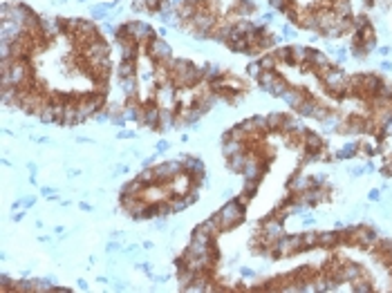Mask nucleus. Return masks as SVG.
<instances>
[{"instance_id": "nucleus-20", "label": "nucleus", "mask_w": 392, "mask_h": 293, "mask_svg": "<svg viewBox=\"0 0 392 293\" xmlns=\"http://www.w3.org/2000/svg\"><path fill=\"white\" fill-rule=\"evenodd\" d=\"M247 150V143H242V141H235V139H224V143H222V155L227 157H233V155H238V153H244Z\"/></svg>"}, {"instance_id": "nucleus-43", "label": "nucleus", "mask_w": 392, "mask_h": 293, "mask_svg": "<svg viewBox=\"0 0 392 293\" xmlns=\"http://www.w3.org/2000/svg\"><path fill=\"white\" fill-rule=\"evenodd\" d=\"M267 3H269L271 7H274V9H278V12H280V9H282V7H285V5H287V0H267Z\"/></svg>"}, {"instance_id": "nucleus-16", "label": "nucleus", "mask_w": 392, "mask_h": 293, "mask_svg": "<svg viewBox=\"0 0 392 293\" xmlns=\"http://www.w3.org/2000/svg\"><path fill=\"white\" fill-rule=\"evenodd\" d=\"M357 278H361V266L359 264H345L343 269H338V273H336L338 282H354Z\"/></svg>"}, {"instance_id": "nucleus-5", "label": "nucleus", "mask_w": 392, "mask_h": 293, "mask_svg": "<svg viewBox=\"0 0 392 293\" xmlns=\"http://www.w3.org/2000/svg\"><path fill=\"white\" fill-rule=\"evenodd\" d=\"M146 52H148V59L153 63H164L166 59L172 56V47L164 38H159V36H155V38H150L146 43Z\"/></svg>"}, {"instance_id": "nucleus-50", "label": "nucleus", "mask_w": 392, "mask_h": 293, "mask_svg": "<svg viewBox=\"0 0 392 293\" xmlns=\"http://www.w3.org/2000/svg\"><path fill=\"white\" fill-rule=\"evenodd\" d=\"M23 215H25V213H16V215H14V222H20V219H23Z\"/></svg>"}, {"instance_id": "nucleus-39", "label": "nucleus", "mask_w": 392, "mask_h": 293, "mask_svg": "<svg viewBox=\"0 0 392 293\" xmlns=\"http://www.w3.org/2000/svg\"><path fill=\"white\" fill-rule=\"evenodd\" d=\"M263 67H260V63L258 61H253V63H249V65H247V74L249 76H253V78H258L260 74H263Z\"/></svg>"}, {"instance_id": "nucleus-10", "label": "nucleus", "mask_w": 392, "mask_h": 293, "mask_svg": "<svg viewBox=\"0 0 392 293\" xmlns=\"http://www.w3.org/2000/svg\"><path fill=\"white\" fill-rule=\"evenodd\" d=\"M81 52H83V59H85V61L103 59V56H110V45L103 38H97V40H92L90 45L83 47Z\"/></svg>"}, {"instance_id": "nucleus-29", "label": "nucleus", "mask_w": 392, "mask_h": 293, "mask_svg": "<svg viewBox=\"0 0 392 293\" xmlns=\"http://www.w3.org/2000/svg\"><path fill=\"white\" fill-rule=\"evenodd\" d=\"M287 117L280 112H271L267 114V123H269V130H282V125H285Z\"/></svg>"}, {"instance_id": "nucleus-11", "label": "nucleus", "mask_w": 392, "mask_h": 293, "mask_svg": "<svg viewBox=\"0 0 392 293\" xmlns=\"http://www.w3.org/2000/svg\"><path fill=\"white\" fill-rule=\"evenodd\" d=\"M282 231H285V228H282V219H280V217H269V219H267V222L263 224V237H265L267 244H269V242L274 244L276 239L280 237V235H285Z\"/></svg>"}, {"instance_id": "nucleus-18", "label": "nucleus", "mask_w": 392, "mask_h": 293, "mask_svg": "<svg viewBox=\"0 0 392 293\" xmlns=\"http://www.w3.org/2000/svg\"><path fill=\"white\" fill-rule=\"evenodd\" d=\"M144 184L135 177V179H130V181H125V184L121 186V197H141V192H144Z\"/></svg>"}, {"instance_id": "nucleus-45", "label": "nucleus", "mask_w": 392, "mask_h": 293, "mask_svg": "<svg viewBox=\"0 0 392 293\" xmlns=\"http://www.w3.org/2000/svg\"><path fill=\"white\" fill-rule=\"evenodd\" d=\"M135 137V132H130V130H121L119 132V139H133Z\"/></svg>"}, {"instance_id": "nucleus-42", "label": "nucleus", "mask_w": 392, "mask_h": 293, "mask_svg": "<svg viewBox=\"0 0 392 293\" xmlns=\"http://www.w3.org/2000/svg\"><path fill=\"white\" fill-rule=\"evenodd\" d=\"M294 27H291V25H285V27H282V36H285V38H294Z\"/></svg>"}, {"instance_id": "nucleus-38", "label": "nucleus", "mask_w": 392, "mask_h": 293, "mask_svg": "<svg viewBox=\"0 0 392 293\" xmlns=\"http://www.w3.org/2000/svg\"><path fill=\"white\" fill-rule=\"evenodd\" d=\"M161 9H164V3H161V0H146V12L159 14Z\"/></svg>"}, {"instance_id": "nucleus-48", "label": "nucleus", "mask_w": 392, "mask_h": 293, "mask_svg": "<svg viewBox=\"0 0 392 293\" xmlns=\"http://www.w3.org/2000/svg\"><path fill=\"white\" fill-rule=\"evenodd\" d=\"M52 291H54V293H67L70 289H65V286H54V289H52Z\"/></svg>"}, {"instance_id": "nucleus-25", "label": "nucleus", "mask_w": 392, "mask_h": 293, "mask_svg": "<svg viewBox=\"0 0 392 293\" xmlns=\"http://www.w3.org/2000/svg\"><path fill=\"white\" fill-rule=\"evenodd\" d=\"M227 47L231 52H235V54H244V52H251V43H249V38L247 36H240V38H235V40H229Z\"/></svg>"}, {"instance_id": "nucleus-46", "label": "nucleus", "mask_w": 392, "mask_h": 293, "mask_svg": "<svg viewBox=\"0 0 392 293\" xmlns=\"http://www.w3.org/2000/svg\"><path fill=\"white\" fill-rule=\"evenodd\" d=\"M34 204H36V197H27V200H23V206H34Z\"/></svg>"}, {"instance_id": "nucleus-9", "label": "nucleus", "mask_w": 392, "mask_h": 293, "mask_svg": "<svg viewBox=\"0 0 392 293\" xmlns=\"http://www.w3.org/2000/svg\"><path fill=\"white\" fill-rule=\"evenodd\" d=\"M121 208L128 217L135 219H144L146 208H148V202L144 197H121Z\"/></svg>"}, {"instance_id": "nucleus-49", "label": "nucleus", "mask_w": 392, "mask_h": 293, "mask_svg": "<svg viewBox=\"0 0 392 293\" xmlns=\"http://www.w3.org/2000/svg\"><path fill=\"white\" fill-rule=\"evenodd\" d=\"M370 200H379V190H370Z\"/></svg>"}, {"instance_id": "nucleus-2", "label": "nucleus", "mask_w": 392, "mask_h": 293, "mask_svg": "<svg viewBox=\"0 0 392 293\" xmlns=\"http://www.w3.org/2000/svg\"><path fill=\"white\" fill-rule=\"evenodd\" d=\"M31 78V67H29V61L27 59H14L12 67H9L7 74H0V81L3 85H25Z\"/></svg>"}, {"instance_id": "nucleus-51", "label": "nucleus", "mask_w": 392, "mask_h": 293, "mask_svg": "<svg viewBox=\"0 0 392 293\" xmlns=\"http://www.w3.org/2000/svg\"><path fill=\"white\" fill-rule=\"evenodd\" d=\"M161 3H164V5H166V3H170V0H161Z\"/></svg>"}, {"instance_id": "nucleus-7", "label": "nucleus", "mask_w": 392, "mask_h": 293, "mask_svg": "<svg viewBox=\"0 0 392 293\" xmlns=\"http://www.w3.org/2000/svg\"><path fill=\"white\" fill-rule=\"evenodd\" d=\"M125 29H128V36L133 40H137V43H148L150 38H155L157 31L150 27L148 23H141V20H128L125 23Z\"/></svg>"}, {"instance_id": "nucleus-41", "label": "nucleus", "mask_w": 392, "mask_h": 293, "mask_svg": "<svg viewBox=\"0 0 392 293\" xmlns=\"http://www.w3.org/2000/svg\"><path fill=\"white\" fill-rule=\"evenodd\" d=\"M168 148H170V143H168V141H157V145H155V150H157V153H166Z\"/></svg>"}, {"instance_id": "nucleus-32", "label": "nucleus", "mask_w": 392, "mask_h": 293, "mask_svg": "<svg viewBox=\"0 0 392 293\" xmlns=\"http://www.w3.org/2000/svg\"><path fill=\"white\" fill-rule=\"evenodd\" d=\"M276 78H278V74H276V72H263V74L258 76V83H260V87H263V90L267 92L271 87V83L276 81Z\"/></svg>"}, {"instance_id": "nucleus-17", "label": "nucleus", "mask_w": 392, "mask_h": 293, "mask_svg": "<svg viewBox=\"0 0 392 293\" xmlns=\"http://www.w3.org/2000/svg\"><path fill=\"white\" fill-rule=\"evenodd\" d=\"M354 242L361 244V247H374L376 233L372 228H359V231H354Z\"/></svg>"}, {"instance_id": "nucleus-8", "label": "nucleus", "mask_w": 392, "mask_h": 293, "mask_svg": "<svg viewBox=\"0 0 392 293\" xmlns=\"http://www.w3.org/2000/svg\"><path fill=\"white\" fill-rule=\"evenodd\" d=\"M159 114H161V106L157 101L150 99L146 106H141V117H139V125H146V128L155 130L159 128Z\"/></svg>"}, {"instance_id": "nucleus-28", "label": "nucleus", "mask_w": 392, "mask_h": 293, "mask_svg": "<svg viewBox=\"0 0 392 293\" xmlns=\"http://www.w3.org/2000/svg\"><path fill=\"white\" fill-rule=\"evenodd\" d=\"M338 125H341L338 114H327L325 119H321V128L325 130V132H338Z\"/></svg>"}, {"instance_id": "nucleus-47", "label": "nucleus", "mask_w": 392, "mask_h": 293, "mask_svg": "<svg viewBox=\"0 0 392 293\" xmlns=\"http://www.w3.org/2000/svg\"><path fill=\"white\" fill-rule=\"evenodd\" d=\"M117 249H119V244H114V242H110V244H108V249H106V251H108V253H114V251H117Z\"/></svg>"}, {"instance_id": "nucleus-30", "label": "nucleus", "mask_w": 392, "mask_h": 293, "mask_svg": "<svg viewBox=\"0 0 392 293\" xmlns=\"http://www.w3.org/2000/svg\"><path fill=\"white\" fill-rule=\"evenodd\" d=\"M260 67H263L265 72H276V65H278V59H276V54H265L258 59Z\"/></svg>"}, {"instance_id": "nucleus-34", "label": "nucleus", "mask_w": 392, "mask_h": 293, "mask_svg": "<svg viewBox=\"0 0 392 293\" xmlns=\"http://www.w3.org/2000/svg\"><path fill=\"white\" fill-rule=\"evenodd\" d=\"M359 153V143H347L345 148H341L336 153V159H350V157H354Z\"/></svg>"}, {"instance_id": "nucleus-14", "label": "nucleus", "mask_w": 392, "mask_h": 293, "mask_svg": "<svg viewBox=\"0 0 392 293\" xmlns=\"http://www.w3.org/2000/svg\"><path fill=\"white\" fill-rule=\"evenodd\" d=\"M314 184H312V177H305V175H296L294 179H289V184H287V188H289L294 195H300V192H305V190H310Z\"/></svg>"}, {"instance_id": "nucleus-22", "label": "nucleus", "mask_w": 392, "mask_h": 293, "mask_svg": "<svg viewBox=\"0 0 392 293\" xmlns=\"http://www.w3.org/2000/svg\"><path fill=\"white\" fill-rule=\"evenodd\" d=\"M341 233H334V231H325V233H318V247L323 249H332L341 242Z\"/></svg>"}, {"instance_id": "nucleus-35", "label": "nucleus", "mask_w": 392, "mask_h": 293, "mask_svg": "<svg viewBox=\"0 0 392 293\" xmlns=\"http://www.w3.org/2000/svg\"><path fill=\"white\" fill-rule=\"evenodd\" d=\"M12 289L16 293H25V291H34L36 284H34V280H18V282H14Z\"/></svg>"}, {"instance_id": "nucleus-21", "label": "nucleus", "mask_w": 392, "mask_h": 293, "mask_svg": "<svg viewBox=\"0 0 392 293\" xmlns=\"http://www.w3.org/2000/svg\"><path fill=\"white\" fill-rule=\"evenodd\" d=\"M172 125H177V110L161 108V114H159V128H161V130H170Z\"/></svg>"}, {"instance_id": "nucleus-31", "label": "nucleus", "mask_w": 392, "mask_h": 293, "mask_svg": "<svg viewBox=\"0 0 392 293\" xmlns=\"http://www.w3.org/2000/svg\"><path fill=\"white\" fill-rule=\"evenodd\" d=\"M300 237H302V251L318 247V233H300Z\"/></svg>"}, {"instance_id": "nucleus-3", "label": "nucleus", "mask_w": 392, "mask_h": 293, "mask_svg": "<svg viewBox=\"0 0 392 293\" xmlns=\"http://www.w3.org/2000/svg\"><path fill=\"white\" fill-rule=\"evenodd\" d=\"M321 81L329 92L338 94V96H343L345 90H347V74H345L341 67H327V70H323Z\"/></svg>"}, {"instance_id": "nucleus-4", "label": "nucleus", "mask_w": 392, "mask_h": 293, "mask_svg": "<svg viewBox=\"0 0 392 293\" xmlns=\"http://www.w3.org/2000/svg\"><path fill=\"white\" fill-rule=\"evenodd\" d=\"M274 251H276V258L294 255L298 251H302V237L300 235H280L274 242Z\"/></svg>"}, {"instance_id": "nucleus-44", "label": "nucleus", "mask_w": 392, "mask_h": 293, "mask_svg": "<svg viewBox=\"0 0 392 293\" xmlns=\"http://www.w3.org/2000/svg\"><path fill=\"white\" fill-rule=\"evenodd\" d=\"M133 9H135V12H139V9H146V0H135Z\"/></svg>"}, {"instance_id": "nucleus-27", "label": "nucleus", "mask_w": 392, "mask_h": 293, "mask_svg": "<svg viewBox=\"0 0 392 293\" xmlns=\"http://www.w3.org/2000/svg\"><path fill=\"white\" fill-rule=\"evenodd\" d=\"M123 117H125V121H139V117H141V106H137L135 101H128L123 106Z\"/></svg>"}, {"instance_id": "nucleus-6", "label": "nucleus", "mask_w": 392, "mask_h": 293, "mask_svg": "<svg viewBox=\"0 0 392 293\" xmlns=\"http://www.w3.org/2000/svg\"><path fill=\"white\" fill-rule=\"evenodd\" d=\"M157 170V177H159V184H170L180 172H184V164L180 159H166V161H159L155 166Z\"/></svg>"}, {"instance_id": "nucleus-36", "label": "nucleus", "mask_w": 392, "mask_h": 293, "mask_svg": "<svg viewBox=\"0 0 392 293\" xmlns=\"http://www.w3.org/2000/svg\"><path fill=\"white\" fill-rule=\"evenodd\" d=\"M114 5L112 3H101L97 5V7H92V18H103V16L108 14V9H112Z\"/></svg>"}, {"instance_id": "nucleus-15", "label": "nucleus", "mask_w": 392, "mask_h": 293, "mask_svg": "<svg viewBox=\"0 0 392 293\" xmlns=\"http://www.w3.org/2000/svg\"><path fill=\"white\" fill-rule=\"evenodd\" d=\"M305 96H307V94L302 92V90H298V87H287V92L282 94L280 99H282V101H285L289 108H298L302 101H305Z\"/></svg>"}, {"instance_id": "nucleus-33", "label": "nucleus", "mask_w": 392, "mask_h": 293, "mask_svg": "<svg viewBox=\"0 0 392 293\" xmlns=\"http://www.w3.org/2000/svg\"><path fill=\"white\" fill-rule=\"evenodd\" d=\"M202 74H204V81H213V78H217V76H222V72H220V67L217 65H202Z\"/></svg>"}, {"instance_id": "nucleus-37", "label": "nucleus", "mask_w": 392, "mask_h": 293, "mask_svg": "<svg viewBox=\"0 0 392 293\" xmlns=\"http://www.w3.org/2000/svg\"><path fill=\"white\" fill-rule=\"evenodd\" d=\"M354 291H357V293H370V291H372V284H370V282L368 280H354Z\"/></svg>"}, {"instance_id": "nucleus-1", "label": "nucleus", "mask_w": 392, "mask_h": 293, "mask_svg": "<svg viewBox=\"0 0 392 293\" xmlns=\"http://www.w3.org/2000/svg\"><path fill=\"white\" fill-rule=\"evenodd\" d=\"M220 219V226L222 231H229V228H235L238 224L244 222V204H240L238 200H229L222 208L215 213Z\"/></svg>"}, {"instance_id": "nucleus-26", "label": "nucleus", "mask_w": 392, "mask_h": 293, "mask_svg": "<svg viewBox=\"0 0 392 293\" xmlns=\"http://www.w3.org/2000/svg\"><path fill=\"white\" fill-rule=\"evenodd\" d=\"M117 76L119 78H128V76H137V61H121L117 67Z\"/></svg>"}, {"instance_id": "nucleus-40", "label": "nucleus", "mask_w": 392, "mask_h": 293, "mask_svg": "<svg viewBox=\"0 0 392 293\" xmlns=\"http://www.w3.org/2000/svg\"><path fill=\"white\" fill-rule=\"evenodd\" d=\"M14 282L16 280H12L7 273H3V275H0V291H9L14 286Z\"/></svg>"}, {"instance_id": "nucleus-12", "label": "nucleus", "mask_w": 392, "mask_h": 293, "mask_svg": "<svg viewBox=\"0 0 392 293\" xmlns=\"http://www.w3.org/2000/svg\"><path fill=\"white\" fill-rule=\"evenodd\" d=\"M119 52H121V61H137L139 59V43L137 40H123L117 43Z\"/></svg>"}, {"instance_id": "nucleus-23", "label": "nucleus", "mask_w": 392, "mask_h": 293, "mask_svg": "<svg viewBox=\"0 0 392 293\" xmlns=\"http://www.w3.org/2000/svg\"><path fill=\"white\" fill-rule=\"evenodd\" d=\"M332 12L336 14L338 18H352V3H350V0H334Z\"/></svg>"}, {"instance_id": "nucleus-13", "label": "nucleus", "mask_w": 392, "mask_h": 293, "mask_svg": "<svg viewBox=\"0 0 392 293\" xmlns=\"http://www.w3.org/2000/svg\"><path fill=\"white\" fill-rule=\"evenodd\" d=\"M119 90H121V96L133 101L137 96V76H128V78H119Z\"/></svg>"}, {"instance_id": "nucleus-19", "label": "nucleus", "mask_w": 392, "mask_h": 293, "mask_svg": "<svg viewBox=\"0 0 392 293\" xmlns=\"http://www.w3.org/2000/svg\"><path fill=\"white\" fill-rule=\"evenodd\" d=\"M247 159H249V153L244 150V153H238V155H233V157H229V170L231 172H238V175H242V170H244V166H247Z\"/></svg>"}, {"instance_id": "nucleus-24", "label": "nucleus", "mask_w": 392, "mask_h": 293, "mask_svg": "<svg viewBox=\"0 0 392 293\" xmlns=\"http://www.w3.org/2000/svg\"><path fill=\"white\" fill-rule=\"evenodd\" d=\"M137 179L141 181L144 186H153V184H159V177H157V170L155 166H146L144 170L137 175Z\"/></svg>"}]
</instances>
